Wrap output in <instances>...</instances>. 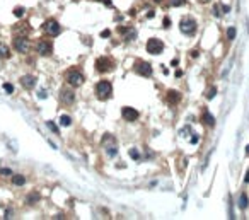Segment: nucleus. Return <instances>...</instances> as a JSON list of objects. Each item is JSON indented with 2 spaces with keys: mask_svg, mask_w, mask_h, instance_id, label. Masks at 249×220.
Returning <instances> with one entry per match:
<instances>
[{
  "mask_svg": "<svg viewBox=\"0 0 249 220\" xmlns=\"http://www.w3.org/2000/svg\"><path fill=\"white\" fill-rule=\"evenodd\" d=\"M65 80H67L72 87H79V85L84 84V75H82V72L77 70V68H70V70H67V74H65Z\"/></svg>",
  "mask_w": 249,
  "mask_h": 220,
  "instance_id": "1",
  "label": "nucleus"
},
{
  "mask_svg": "<svg viewBox=\"0 0 249 220\" xmlns=\"http://www.w3.org/2000/svg\"><path fill=\"white\" fill-rule=\"evenodd\" d=\"M96 94H97V97L99 99H109L111 97V94H113V85H111V82H108V80H101V82H97V85H96Z\"/></svg>",
  "mask_w": 249,
  "mask_h": 220,
  "instance_id": "2",
  "label": "nucleus"
},
{
  "mask_svg": "<svg viewBox=\"0 0 249 220\" xmlns=\"http://www.w3.org/2000/svg\"><path fill=\"white\" fill-rule=\"evenodd\" d=\"M103 147L106 150L108 157H114L118 154V147H116V140L111 135H104L103 136Z\"/></svg>",
  "mask_w": 249,
  "mask_h": 220,
  "instance_id": "3",
  "label": "nucleus"
},
{
  "mask_svg": "<svg viewBox=\"0 0 249 220\" xmlns=\"http://www.w3.org/2000/svg\"><path fill=\"white\" fill-rule=\"evenodd\" d=\"M179 27H181V32H184V34L191 36V34H194V32H196V21L191 19V17H184V19H181Z\"/></svg>",
  "mask_w": 249,
  "mask_h": 220,
  "instance_id": "4",
  "label": "nucleus"
},
{
  "mask_svg": "<svg viewBox=\"0 0 249 220\" xmlns=\"http://www.w3.org/2000/svg\"><path fill=\"white\" fill-rule=\"evenodd\" d=\"M147 51H149L150 55H160V53L164 51V43L157 38L149 39V41H147Z\"/></svg>",
  "mask_w": 249,
  "mask_h": 220,
  "instance_id": "5",
  "label": "nucleus"
},
{
  "mask_svg": "<svg viewBox=\"0 0 249 220\" xmlns=\"http://www.w3.org/2000/svg\"><path fill=\"white\" fill-rule=\"evenodd\" d=\"M14 48H16L19 53H27L29 51V39H27L24 34L16 36V39H14Z\"/></svg>",
  "mask_w": 249,
  "mask_h": 220,
  "instance_id": "6",
  "label": "nucleus"
},
{
  "mask_svg": "<svg viewBox=\"0 0 249 220\" xmlns=\"http://www.w3.org/2000/svg\"><path fill=\"white\" fill-rule=\"evenodd\" d=\"M43 31L50 36H58L60 31H62V27H60V24L56 22L55 19H48L45 24H43Z\"/></svg>",
  "mask_w": 249,
  "mask_h": 220,
  "instance_id": "7",
  "label": "nucleus"
},
{
  "mask_svg": "<svg viewBox=\"0 0 249 220\" xmlns=\"http://www.w3.org/2000/svg\"><path fill=\"white\" fill-rule=\"evenodd\" d=\"M36 50H38V53L41 56H50L53 53V45L48 39H39L38 45H36Z\"/></svg>",
  "mask_w": 249,
  "mask_h": 220,
  "instance_id": "8",
  "label": "nucleus"
},
{
  "mask_svg": "<svg viewBox=\"0 0 249 220\" xmlns=\"http://www.w3.org/2000/svg\"><path fill=\"white\" fill-rule=\"evenodd\" d=\"M113 67H114V63H113V60L111 58H108V56H101V58H97V62H96V70L97 72H109V70H113Z\"/></svg>",
  "mask_w": 249,
  "mask_h": 220,
  "instance_id": "9",
  "label": "nucleus"
},
{
  "mask_svg": "<svg viewBox=\"0 0 249 220\" xmlns=\"http://www.w3.org/2000/svg\"><path fill=\"white\" fill-rule=\"evenodd\" d=\"M121 116H123V120L125 121H136L138 120V116H140V113L136 109H133V108H128V106H125L123 109H121Z\"/></svg>",
  "mask_w": 249,
  "mask_h": 220,
  "instance_id": "10",
  "label": "nucleus"
},
{
  "mask_svg": "<svg viewBox=\"0 0 249 220\" xmlns=\"http://www.w3.org/2000/svg\"><path fill=\"white\" fill-rule=\"evenodd\" d=\"M60 101H62L63 104H74L75 101V94L72 89H62L60 91Z\"/></svg>",
  "mask_w": 249,
  "mask_h": 220,
  "instance_id": "11",
  "label": "nucleus"
},
{
  "mask_svg": "<svg viewBox=\"0 0 249 220\" xmlns=\"http://www.w3.org/2000/svg\"><path fill=\"white\" fill-rule=\"evenodd\" d=\"M135 70L138 72L140 75H143V77H150L152 75V67H150V63L147 62H138L135 67Z\"/></svg>",
  "mask_w": 249,
  "mask_h": 220,
  "instance_id": "12",
  "label": "nucleus"
},
{
  "mask_svg": "<svg viewBox=\"0 0 249 220\" xmlns=\"http://www.w3.org/2000/svg\"><path fill=\"white\" fill-rule=\"evenodd\" d=\"M21 84H22V87H26V89H32L36 85V77H32V75H24V77L21 79Z\"/></svg>",
  "mask_w": 249,
  "mask_h": 220,
  "instance_id": "13",
  "label": "nucleus"
},
{
  "mask_svg": "<svg viewBox=\"0 0 249 220\" xmlns=\"http://www.w3.org/2000/svg\"><path fill=\"white\" fill-rule=\"evenodd\" d=\"M167 101H169V104H178L179 101H181V94H179L178 91H169L167 92Z\"/></svg>",
  "mask_w": 249,
  "mask_h": 220,
  "instance_id": "14",
  "label": "nucleus"
},
{
  "mask_svg": "<svg viewBox=\"0 0 249 220\" xmlns=\"http://www.w3.org/2000/svg\"><path fill=\"white\" fill-rule=\"evenodd\" d=\"M12 184H16V186L26 184V176H22V174H12Z\"/></svg>",
  "mask_w": 249,
  "mask_h": 220,
  "instance_id": "15",
  "label": "nucleus"
},
{
  "mask_svg": "<svg viewBox=\"0 0 249 220\" xmlns=\"http://www.w3.org/2000/svg\"><path fill=\"white\" fill-rule=\"evenodd\" d=\"M201 120H203V123L207 126H215V118L212 116L208 111H205V113H203V118H201Z\"/></svg>",
  "mask_w": 249,
  "mask_h": 220,
  "instance_id": "16",
  "label": "nucleus"
},
{
  "mask_svg": "<svg viewBox=\"0 0 249 220\" xmlns=\"http://www.w3.org/2000/svg\"><path fill=\"white\" fill-rule=\"evenodd\" d=\"M10 56V50L7 45H3V43H0V58H9Z\"/></svg>",
  "mask_w": 249,
  "mask_h": 220,
  "instance_id": "17",
  "label": "nucleus"
},
{
  "mask_svg": "<svg viewBox=\"0 0 249 220\" xmlns=\"http://www.w3.org/2000/svg\"><path fill=\"white\" fill-rule=\"evenodd\" d=\"M249 205V200H247V194L246 193H241V198H239V207L242 208V210H246Z\"/></svg>",
  "mask_w": 249,
  "mask_h": 220,
  "instance_id": "18",
  "label": "nucleus"
},
{
  "mask_svg": "<svg viewBox=\"0 0 249 220\" xmlns=\"http://www.w3.org/2000/svg\"><path fill=\"white\" fill-rule=\"evenodd\" d=\"M60 125H62V126H70L72 125V118L67 116V114H63V116L60 118Z\"/></svg>",
  "mask_w": 249,
  "mask_h": 220,
  "instance_id": "19",
  "label": "nucleus"
},
{
  "mask_svg": "<svg viewBox=\"0 0 249 220\" xmlns=\"http://www.w3.org/2000/svg\"><path fill=\"white\" fill-rule=\"evenodd\" d=\"M236 32H237V29L234 26H230L229 29H227V39H229V41H232L234 38H236Z\"/></svg>",
  "mask_w": 249,
  "mask_h": 220,
  "instance_id": "20",
  "label": "nucleus"
},
{
  "mask_svg": "<svg viewBox=\"0 0 249 220\" xmlns=\"http://www.w3.org/2000/svg\"><path fill=\"white\" fill-rule=\"evenodd\" d=\"M17 26H19V27H16V29H14V31H16V32H22V34L26 36V32L29 31V27H27V24H17Z\"/></svg>",
  "mask_w": 249,
  "mask_h": 220,
  "instance_id": "21",
  "label": "nucleus"
},
{
  "mask_svg": "<svg viewBox=\"0 0 249 220\" xmlns=\"http://www.w3.org/2000/svg\"><path fill=\"white\" fill-rule=\"evenodd\" d=\"M46 126H48L50 130H51L53 133H56V135H58L60 133V130H58V126H56L55 123H53V121H46Z\"/></svg>",
  "mask_w": 249,
  "mask_h": 220,
  "instance_id": "22",
  "label": "nucleus"
},
{
  "mask_svg": "<svg viewBox=\"0 0 249 220\" xmlns=\"http://www.w3.org/2000/svg\"><path fill=\"white\" fill-rule=\"evenodd\" d=\"M24 12H26L24 7H16V9H14V16H16V17H22Z\"/></svg>",
  "mask_w": 249,
  "mask_h": 220,
  "instance_id": "23",
  "label": "nucleus"
},
{
  "mask_svg": "<svg viewBox=\"0 0 249 220\" xmlns=\"http://www.w3.org/2000/svg\"><path fill=\"white\" fill-rule=\"evenodd\" d=\"M38 200H39V194H38V193L29 194V196H27V203H29V205H32L34 201H38Z\"/></svg>",
  "mask_w": 249,
  "mask_h": 220,
  "instance_id": "24",
  "label": "nucleus"
},
{
  "mask_svg": "<svg viewBox=\"0 0 249 220\" xmlns=\"http://www.w3.org/2000/svg\"><path fill=\"white\" fill-rule=\"evenodd\" d=\"M215 92H217V89H215V87H210V89L207 91V94H205V96H207V99H213V97H215Z\"/></svg>",
  "mask_w": 249,
  "mask_h": 220,
  "instance_id": "25",
  "label": "nucleus"
},
{
  "mask_svg": "<svg viewBox=\"0 0 249 220\" xmlns=\"http://www.w3.org/2000/svg\"><path fill=\"white\" fill-rule=\"evenodd\" d=\"M130 155L135 159V160H138V159H140V154H138V150H136V149H130Z\"/></svg>",
  "mask_w": 249,
  "mask_h": 220,
  "instance_id": "26",
  "label": "nucleus"
},
{
  "mask_svg": "<svg viewBox=\"0 0 249 220\" xmlns=\"http://www.w3.org/2000/svg\"><path fill=\"white\" fill-rule=\"evenodd\" d=\"M3 89H5V92H9V94L14 92V85L12 84H3Z\"/></svg>",
  "mask_w": 249,
  "mask_h": 220,
  "instance_id": "27",
  "label": "nucleus"
},
{
  "mask_svg": "<svg viewBox=\"0 0 249 220\" xmlns=\"http://www.w3.org/2000/svg\"><path fill=\"white\" fill-rule=\"evenodd\" d=\"M183 3H184V0H171L172 7H179V5H183Z\"/></svg>",
  "mask_w": 249,
  "mask_h": 220,
  "instance_id": "28",
  "label": "nucleus"
},
{
  "mask_svg": "<svg viewBox=\"0 0 249 220\" xmlns=\"http://www.w3.org/2000/svg\"><path fill=\"white\" fill-rule=\"evenodd\" d=\"M213 16H215V17H220V16H222V12H220V5H215V7H213Z\"/></svg>",
  "mask_w": 249,
  "mask_h": 220,
  "instance_id": "29",
  "label": "nucleus"
},
{
  "mask_svg": "<svg viewBox=\"0 0 249 220\" xmlns=\"http://www.w3.org/2000/svg\"><path fill=\"white\" fill-rule=\"evenodd\" d=\"M0 174H3V176H12V171H10V169H0Z\"/></svg>",
  "mask_w": 249,
  "mask_h": 220,
  "instance_id": "30",
  "label": "nucleus"
},
{
  "mask_svg": "<svg viewBox=\"0 0 249 220\" xmlns=\"http://www.w3.org/2000/svg\"><path fill=\"white\" fill-rule=\"evenodd\" d=\"M169 26H171V21L165 17V19H164V27H169Z\"/></svg>",
  "mask_w": 249,
  "mask_h": 220,
  "instance_id": "31",
  "label": "nucleus"
},
{
  "mask_svg": "<svg viewBox=\"0 0 249 220\" xmlns=\"http://www.w3.org/2000/svg\"><path fill=\"white\" fill-rule=\"evenodd\" d=\"M198 140H200V136L196 135V136H193V138H191L189 142H191V143H198Z\"/></svg>",
  "mask_w": 249,
  "mask_h": 220,
  "instance_id": "32",
  "label": "nucleus"
},
{
  "mask_svg": "<svg viewBox=\"0 0 249 220\" xmlns=\"http://www.w3.org/2000/svg\"><path fill=\"white\" fill-rule=\"evenodd\" d=\"M222 10H223V12H229L230 7H229V5H222Z\"/></svg>",
  "mask_w": 249,
  "mask_h": 220,
  "instance_id": "33",
  "label": "nucleus"
},
{
  "mask_svg": "<svg viewBox=\"0 0 249 220\" xmlns=\"http://www.w3.org/2000/svg\"><path fill=\"white\" fill-rule=\"evenodd\" d=\"M39 97H41V99H45V97H46V92L41 91V92H39Z\"/></svg>",
  "mask_w": 249,
  "mask_h": 220,
  "instance_id": "34",
  "label": "nucleus"
},
{
  "mask_svg": "<svg viewBox=\"0 0 249 220\" xmlns=\"http://www.w3.org/2000/svg\"><path fill=\"white\" fill-rule=\"evenodd\" d=\"M10 215H12V212L7 210V212H5V218H10Z\"/></svg>",
  "mask_w": 249,
  "mask_h": 220,
  "instance_id": "35",
  "label": "nucleus"
},
{
  "mask_svg": "<svg viewBox=\"0 0 249 220\" xmlns=\"http://www.w3.org/2000/svg\"><path fill=\"white\" fill-rule=\"evenodd\" d=\"M244 181H246V183H249V172L246 174V179H244Z\"/></svg>",
  "mask_w": 249,
  "mask_h": 220,
  "instance_id": "36",
  "label": "nucleus"
},
{
  "mask_svg": "<svg viewBox=\"0 0 249 220\" xmlns=\"http://www.w3.org/2000/svg\"><path fill=\"white\" fill-rule=\"evenodd\" d=\"M246 152H247V154H249V145H247V147H246Z\"/></svg>",
  "mask_w": 249,
  "mask_h": 220,
  "instance_id": "37",
  "label": "nucleus"
},
{
  "mask_svg": "<svg viewBox=\"0 0 249 220\" xmlns=\"http://www.w3.org/2000/svg\"><path fill=\"white\" fill-rule=\"evenodd\" d=\"M97 2H99V0H97Z\"/></svg>",
  "mask_w": 249,
  "mask_h": 220,
  "instance_id": "38",
  "label": "nucleus"
}]
</instances>
